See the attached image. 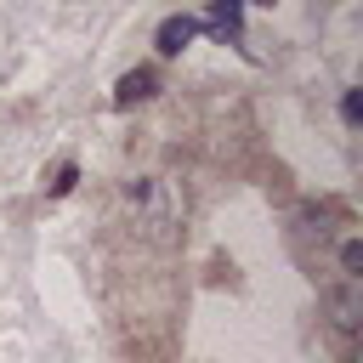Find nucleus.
<instances>
[{
  "mask_svg": "<svg viewBox=\"0 0 363 363\" xmlns=\"http://www.w3.org/2000/svg\"><path fill=\"white\" fill-rule=\"evenodd\" d=\"M74 182H79V170H74V164H62V170H57V182H51V193H68Z\"/></svg>",
  "mask_w": 363,
  "mask_h": 363,
  "instance_id": "obj_6",
  "label": "nucleus"
},
{
  "mask_svg": "<svg viewBox=\"0 0 363 363\" xmlns=\"http://www.w3.org/2000/svg\"><path fill=\"white\" fill-rule=\"evenodd\" d=\"M340 113H346V125H357V91H346V96H340Z\"/></svg>",
  "mask_w": 363,
  "mask_h": 363,
  "instance_id": "obj_7",
  "label": "nucleus"
},
{
  "mask_svg": "<svg viewBox=\"0 0 363 363\" xmlns=\"http://www.w3.org/2000/svg\"><path fill=\"white\" fill-rule=\"evenodd\" d=\"M199 28H216L221 40H238V28H244V0H210Z\"/></svg>",
  "mask_w": 363,
  "mask_h": 363,
  "instance_id": "obj_3",
  "label": "nucleus"
},
{
  "mask_svg": "<svg viewBox=\"0 0 363 363\" xmlns=\"http://www.w3.org/2000/svg\"><path fill=\"white\" fill-rule=\"evenodd\" d=\"M335 278L363 284V238H357V233H346V238L335 244Z\"/></svg>",
  "mask_w": 363,
  "mask_h": 363,
  "instance_id": "obj_5",
  "label": "nucleus"
},
{
  "mask_svg": "<svg viewBox=\"0 0 363 363\" xmlns=\"http://www.w3.org/2000/svg\"><path fill=\"white\" fill-rule=\"evenodd\" d=\"M357 318H363V284L335 278V284H329V323H335V335H352Z\"/></svg>",
  "mask_w": 363,
  "mask_h": 363,
  "instance_id": "obj_1",
  "label": "nucleus"
},
{
  "mask_svg": "<svg viewBox=\"0 0 363 363\" xmlns=\"http://www.w3.org/2000/svg\"><path fill=\"white\" fill-rule=\"evenodd\" d=\"M199 34V17H164L159 28H153V51L159 57H182V45Z\"/></svg>",
  "mask_w": 363,
  "mask_h": 363,
  "instance_id": "obj_2",
  "label": "nucleus"
},
{
  "mask_svg": "<svg viewBox=\"0 0 363 363\" xmlns=\"http://www.w3.org/2000/svg\"><path fill=\"white\" fill-rule=\"evenodd\" d=\"M153 91H159V74H153V68H130V74H119L113 102H119V108H130V102H147Z\"/></svg>",
  "mask_w": 363,
  "mask_h": 363,
  "instance_id": "obj_4",
  "label": "nucleus"
}]
</instances>
